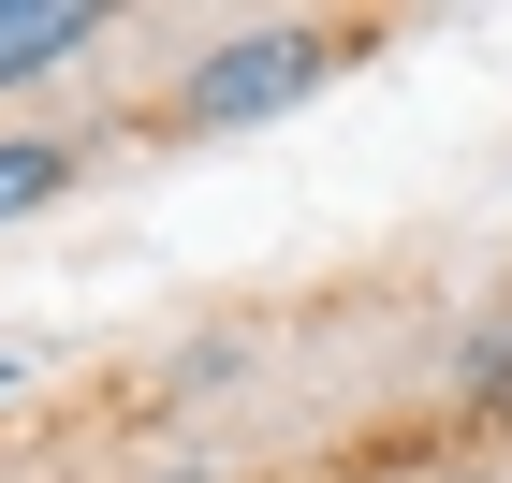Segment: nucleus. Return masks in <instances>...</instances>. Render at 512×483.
I'll list each match as a JSON object with an SVG mask.
<instances>
[{
    "label": "nucleus",
    "mask_w": 512,
    "mask_h": 483,
    "mask_svg": "<svg viewBox=\"0 0 512 483\" xmlns=\"http://www.w3.org/2000/svg\"><path fill=\"white\" fill-rule=\"evenodd\" d=\"M103 30H118L103 0H0V103H15V88L88 74V59H103Z\"/></svg>",
    "instance_id": "f03ea898"
},
{
    "label": "nucleus",
    "mask_w": 512,
    "mask_h": 483,
    "mask_svg": "<svg viewBox=\"0 0 512 483\" xmlns=\"http://www.w3.org/2000/svg\"><path fill=\"white\" fill-rule=\"evenodd\" d=\"M147 483H205V469H147Z\"/></svg>",
    "instance_id": "423d86ee"
},
{
    "label": "nucleus",
    "mask_w": 512,
    "mask_h": 483,
    "mask_svg": "<svg viewBox=\"0 0 512 483\" xmlns=\"http://www.w3.org/2000/svg\"><path fill=\"white\" fill-rule=\"evenodd\" d=\"M15 381H30V352H0V396H15Z\"/></svg>",
    "instance_id": "39448f33"
},
{
    "label": "nucleus",
    "mask_w": 512,
    "mask_h": 483,
    "mask_svg": "<svg viewBox=\"0 0 512 483\" xmlns=\"http://www.w3.org/2000/svg\"><path fill=\"white\" fill-rule=\"evenodd\" d=\"M74 176H88V147H74V132H0V235H15V220H44Z\"/></svg>",
    "instance_id": "7ed1b4c3"
},
{
    "label": "nucleus",
    "mask_w": 512,
    "mask_h": 483,
    "mask_svg": "<svg viewBox=\"0 0 512 483\" xmlns=\"http://www.w3.org/2000/svg\"><path fill=\"white\" fill-rule=\"evenodd\" d=\"M454 410H469V425H498V410H512V293H498V308H469V337H454Z\"/></svg>",
    "instance_id": "20e7f679"
},
{
    "label": "nucleus",
    "mask_w": 512,
    "mask_h": 483,
    "mask_svg": "<svg viewBox=\"0 0 512 483\" xmlns=\"http://www.w3.org/2000/svg\"><path fill=\"white\" fill-rule=\"evenodd\" d=\"M352 44H366L352 15H249V30H220L191 74L161 88V132H264V118H293Z\"/></svg>",
    "instance_id": "f257e3e1"
}]
</instances>
